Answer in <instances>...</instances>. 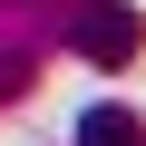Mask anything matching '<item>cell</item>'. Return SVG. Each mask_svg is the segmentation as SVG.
Masks as SVG:
<instances>
[{
    "mask_svg": "<svg viewBox=\"0 0 146 146\" xmlns=\"http://www.w3.org/2000/svg\"><path fill=\"white\" fill-rule=\"evenodd\" d=\"M78 146H146V127H136L127 107H88V117H78Z\"/></svg>",
    "mask_w": 146,
    "mask_h": 146,
    "instance_id": "obj_2",
    "label": "cell"
},
{
    "mask_svg": "<svg viewBox=\"0 0 146 146\" xmlns=\"http://www.w3.org/2000/svg\"><path fill=\"white\" fill-rule=\"evenodd\" d=\"M68 39H78L88 58H136V20L117 10V0H88V10L68 20Z\"/></svg>",
    "mask_w": 146,
    "mask_h": 146,
    "instance_id": "obj_1",
    "label": "cell"
}]
</instances>
